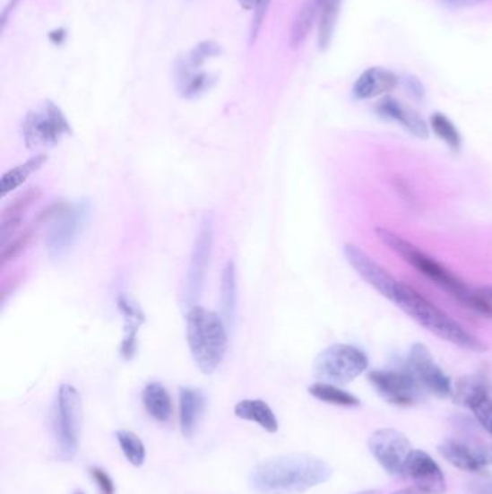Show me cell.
I'll return each instance as SVG.
<instances>
[{
	"label": "cell",
	"instance_id": "obj_1",
	"mask_svg": "<svg viewBox=\"0 0 492 494\" xmlns=\"http://www.w3.org/2000/svg\"><path fill=\"white\" fill-rule=\"evenodd\" d=\"M332 468L311 454H283L267 458L250 472V487L257 494H300L326 483Z\"/></svg>",
	"mask_w": 492,
	"mask_h": 494
},
{
	"label": "cell",
	"instance_id": "obj_2",
	"mask_svg": "<svg viewBox=\"0 0 492 494\" xmlns=\"http://www.w3.org/2000/svg\"><path fill=\"white\" fill-rule=\"evenodd\" d=\"M375 233H377L378 238L385 246H389L393 252L397 253L400 257H403L404 262H408L416 271L420 272L426 278L430 279L433 283H436L439 288L446 290L461 304L479 312V314L492 316V305L489 304V299L482 297L479 292L477 294L474 290H470L461 279L456 278L441 264H437L436 260L427 256L422 250H419L415 245H411L408 240H404L401 236L393 233L387 229L377 227Z\"/></svg>",
	"mask_w": 492,
	"mask_h": 494
},
{
	"label": "cell",
	"instance_id": "obj_3",
	"mask_svg": "<svg viewBox=\"0 0 492 494\" xmlns=\"http://www.w3.org/2000/svg\"><path fill=\"white\" fill-rule=\"evenodd\" d=\"M393 302L404 314H408L411 320L445 342H452L461 349L470 350L475 353H484L488 349L487 344L475 337L470 331L406 283L399 282Z\"/></svg>",
	"mask_w": 492,
	"mask_h": 494
},
{
	"label": "cell",
	"instance_id": "obj_4",
	"mask_svg": "<svg viewBox=\"0 0 492 494\" xmlns=\"http://www.w3.org/2000/svg\"><path fill=\"white\" fill-rule=\"evenodd\" d=\"M227 324L217 312L194 305L186 314V342L194 361L204 375L221 366L229 349Z\"/></svg>",
	"mask_w": 492,
	"mask_h": 494
},
{
	"label": "cell",
	"instance_id": "obj_5",
	"mask_svg": "<svg viewBox=\"0 0 492 494\" xmlns=\"http://www.w3.org/2000/svg\"><path fill=\"white\" fill-rule=\"evenodd\" d=\"M368 368L363 350L350 344L326 347L314 361V375L319 382L342 386L356 380Z\"/></svg>",
	"mask_w": 492,
	"mask_h": 494
},
{
	"label": "cell",
	"instance_id": "obj_6",
	"mask_svg": "<svg viewBox=\"0 0 492 494\" xmlns=\"http://www.w3.org/2000/svg\"><path fill=\"white\" fill-rule=\"evenodd\" d=\"M70 122L54 101H42L26 115L22 123V136L26 148H51L71 134Z\"/></svg>",
	"mask_w": 492,
	"mask_h": 494
},
{
	"label": "cell",
	"instance_id": "obj_7",
	"mask_svg": "<svg viewBox=\"0 0 492 494\" xmlns=\"http://www.w3.org/2000/svg\"><path fill=\"white\" fill-rule=\"evenodd\" d=\"M89 216V201L80 200L74 204H64L60 212L49 220L45 246L52 259H61L70 252L87 224Z\"/></svg>",
	"mask_w": 492,
	"mask_h": 494
},
{
	"label": "cell",
	"instance_id": "obj_8",
	"mask_svg": "<svg viewBox=\"0 0 492 494\" xmlns=\"http://www.w3.org/2000/svg\"><path fill=\"white\" fill-rule=\"evenodd\" d=\"M82 424V396L71 385H61L56 394V431L61 457L73 460L78 451Z\"/></svg>",
	"mask_w": 492,
	"mask_h": 494
},
{
	"label": "cell",
	"instance_id": "obj_9",
	"mask_svg": "<svg viewBox=\"0 0 492 494\" xmlns=\"http://www.w3.org/2000/svg\"><path fill=\"white\" fill-rule=\"evenodd\" d=\"M406 370L415 377L423 392H429L437 398H449L453 394L455 387L451 377L437 366L430 350L422 342H416L410 347Z\"/></svg>",
	"mask_w": 492,
	"mask_h": 494
},
{
	"label": "cell",
	"instance_id": "obj_10",
	"mask_svg": "<svg viewBox=\"0 0 492 494\" xmlns=\"http://www.w3.org/2000/svg\"><path fill=\"white\" fill-rule=\"evenodd\" d=\"M368 450L389 474L403 476L404 465L413 448L403 432L393 428H382L370 435Z\"/></svg>",
	"mask_w": 492,
	"mask_h": 494
},
{
	"label": "cell",
	"instance_id": "obj_11",
	"mask_svg": "<svg viewBox=\"0 0 492 494\" xmlns=\"http://www.w3.org/2000/svg\"><path fill=\"white\" fill-rule=\"evenodd\" d=\"M212 243H214V217L212 214H205L194 243L193 256H191V264L186 276V302L189 307L195 305L204 288Z\"/></svg>",
	"mask_w": 492,
	"mask_h": 494
},
{
	"label": "cell",
	"instance_id": "obj_12",
	"mask_svg": "<svg viewBox=\"0 0 492 494\" xmlns=\"http://www.w3.org/2000/svg\"><path fill=\"white\" fill-rule=\"evenodd\" d=\"M368 382L385 402L396 406H411L422 398L423 389L415 377L404 370H373Z\"/></svg>",
	"mask_w": 492,
	"mask_h": 494
},
{
	"label": "cell",
	"instance_id": "obj_13",
	"mask_svg": "<svg viewBox=\"0 0 492 494\" xmlns=\"http://www.w3.org/2000/svg\"><path fill=\"white\" fill-rule=\"evenodd\" d=\"M344 256L361 279L373 286L374 290H378L383 297L393 301L399 282L390 275L389 272L383 269L363 249H359L358 246L352 243L344 246Z\"/></svg>",
	"mask_w": 492,
	"mask_h": 494
},
{
	"label": "cell",
	"instance_id": "obj_14",
	"mask_svg": "<svg viewBox=\"0 0 492 494\" xmlns=\"http://www.w3.org/2000/svg\"><path fill=\"white\" fill-rule=\"evenodd\" d=\"M403 476L408 477L420 493L444 494L446 491V480L442 468L425 451H411L404 465Z\"/></svg>",
	"mask_w": 492,
	"mask_h": 494
},
{
	"label": "cell",
	"instance_id": "obj_15",
	"mask_svg": "<svg viewBox=\"0 0 492 494\" xmlns=\"http://www.w3.org/2000/svg\"><path fill=\"white\" fill-rule=\"evenodd\" d=\"M439 453L449 464L463 472H482L492 464L491 451L467 439H446L439 446Z\"/></svg>",
	"mask_w": 492,
	"mask_h": 494
},
{
	"label": "cell",
	"instance_id": "obj_16",
	"mask_svg": "<svg viewBox=\"0 0 492 494\" xmlns=\"http://www.w3.org/2000/svg\"><path fill=\"white\" fill-rule=\"evenodd\" d=\"M374 108H375V112L380 117L397 123L416 138H429L430 127L423 120L422 116L416 113L415 110H411L409 106L397 100L394 97H383L382 100L378 101Z\"/></svg>",
	"mask_w": 492,
	"mask_h": 494
},
{
	"label": "cell",
	"instance_id": "obj_17",
	"mask_svg": "<svg viewBox=\"0 0 492 494\" xmlns=\"http://www.w3.org/2000/svg\"><path fill=\"white\" fill-rule=\"evenodd\" d=\"M399 77L384 67H370L363 71L352 86L356 100H371L385 96L396 89Z\"/></svg>",
	"mask_w": 492,
	"mask_h": 494
},
{
	"label": "cell",
	"instance_id": "obj_18",
	"mask_svg": "<svg viewBox=\"0 0 492 494\" xmlns=\"http://www.w3.org/2000/svg\"><path fill=\"white\" fill-rule=\"evenodd\" d=\"M117 307L126 321L120 353L125 360H132L136 354L137 333L141 330L142 324L144 323V314L141 307L132 298L125 294L119 295L117 298Z\"/></svg>",
	"mask_w": 492,
	"mask_h": 494
},
{
	"label": "cell",
	"instance_id": "obj_19",
	"mask_svg": "<svg viewBox=\"0 0 492 494\" xmlns=\"http://www.w3.org/2000/svg\"><path fill=\"white\" fill-rule=\"evenodd\" d=\"M41 197V190L38 186H30L25 193L19 194L8 207L4 208L0 219V245H6V240L15 234L22 223L26 210Z\"/></svg>",
	"mask_w": 492,
	"mask_h": 494
},
{
	"label": "cell",
	"instance_id": "obj_20",
	"mask_svg": "<svg viewBox=\"0 0 492 494\" xmlns=\"http://www.w3.org/2000/svg\"><path fill=\"white\" fill-rule=\"evenodd\" d=\"M205 409V394L195 387L179 390V424L182 435L191 438Z\"/></svg>",
	"mask_w": 492,
	"mask_h": 494
},
{
	"label": "cell",
	"instance_id": "obj_21",
	"mask_svg": "<svg viewBox=\"0 0 492 494\" xmlns=\"http://www.w3.org/2000/svg\"><path fill=\"white\" fill-rule=\"evenodd\" d=\"M234 415L243 420L255 422L269 434L279 431V420L271 406L262 399H245L234 406Z\"/></svg>",
	"mask_w": 492,
	"mask_h": 494
},
{
	"label": "cell",
	"instance_id": "obj_22",
	"mask_svg": "<svg viewBox=\"0 0 492 494\" xmlns=\"http://www.w3.org/2000/svg\"><path fill=\"white\" fill-rule=\"evenodd\" d=\"M324 0H305L302 8L298 12L297 18L290 28L289 44L292 48H299L304 44L307 35L311 34L312 28L316 19H319Z\"/></svg>",
	"mask_w": 492,
	"mask_h": 494
},
{
	"label": "cell",
	"instance_id": "obj_23",
	"mask_svg": "<svg viewBox=\"0 0 492 494\" xmlns=\"http://www.w3.org/2000/svg\"><path fill=\"white\" fill-rule=\"evenodd\" d=\"M177 77H178L179 93L184 99H194L201 96L207 90L214 86V75L208 74L204 71L191 70L186 64L179 61L177 65Z\"/></svg>",
	"mask_w": 492,
	"mask_h": 494
},
{
	"label": "cell",
	"instance_id": "obj_24",
	"mask_svg": "<svg viewBox=\"0 0 492 494\" xmlns=\"http://www.w3.org/2000/svg\"><path fill=\"white\" fill-rule=\"evenodd\" d=\"M144 408L153 420L168 422L172 416V401L167 387L162 383L151 382L146 385L142 394Z\"/></svg>",
	"mask_w": 492,
	"mask_h": 494
},
{
	"label": "cell",
	"instance_id": "obj_25",
	"mask_svg": "<svg viewBox=\"0 0 492 494\" xmlns=\"http://www.w3.org/2000/svg\"><path fill=\"white\" fill-rule=\"evenodd\" d=\"M221 308L227 325H234L237 316V272L233 260H229L222 269Z\"/></svg>",
	"mask_w": 492,
	"mask_h": 494
},
{
	"label": "cell",
	"instance_id": "obj_26",
	"mask_svg": "<svg viewBox=\"0 0 492 494\" xmlns=\"http://www.w3.org/2000/svg\"><path fill=\"white\" fill-rule=\"evenodd\" d=\"M47 160H48V156L39 153V155L32 156L23 164L9 169L0 181V195L4 197L12 191H15L18 186H22L26 179L30 178V175L35 174L38 169H41Z\"/></svg>",
	"mask_w": 492,
	"mask_h": 494
},
{
	"label": "cell",
	"instance_id": "obj_27",
	"mask_svg": "<svg viewBox=\"0 0 492 494\" xmlns=\"http://www.w3.org/2000/svg\"><path fill=\"white\" fill-rule=\"evenodd\" d=\"M307 390L315 399L330 403V405L342 406V408H356V406L361 405V402L357 396L350 394L347 390L341 389L337 385H331V383L316 382Z\"/></svg>",
	"mask_w": 492,
	"mask_h": 494
},
{
	"label": "cell",
	"instance_id": "obj_28",
	"mask_svg": "<svg viewBox=\"0 0 492 494\" xmlns=\"http://www.w3.org/2000/svg\"><path fill=\"white\" fill-rule=\"evenodd\" d=\"M341 4H342V0H324L318 19V45L319 49H323V51H325L332 41L338 16H340Z\"/></svg>",
	"mask_w": 492,
	"mask_h": 494
},
{
	"label": "cell",
	"instance_id": "obj_29",
	"mask_svg": "<svg viewBox=\"0 0 492 494\" xmlns=\"http://www.w3.org/2000/svg\"><path fill=\"white\" fill-rule=\"evenodd\" d=\"M429 127L433 134H436L437 138L441 139L444 143L449 146L452 151L458 152L462 146V136L459 132L455 123L449 119L448 116L444 113L436 112L430 116Z\"/></svg>",
	"mask_w": 492,
	"mask_h": 494
},
{
	"label": "cell",
	"instance_id": "obj_30",
	"mask_svg": "<svg viewBox=\"0 0 492 494\" xmlns=\"http://www.w3.org/2000/svg\"><path fill=\"white\" fill-rule=\"evenodd\" d=\"M116 438L119 442L122 448L123 455L129 461L130 464L134 467L143 465L144 458H146V448L142 439L137 437L134 432L120 429L116 432Z\"/></svg>",
	"mask_w": 492,
	"mask_h": 494
},
{
	"label": "cell",
	"instance_id": "obj_31",
	"mask_svg": "<svg viewBox=\"0 0 492 494\" xmlns=\"http://www.w3.org/2000/svg\"><path fill=\"white\" fill-rule=\"evenodd\" d=\"M222 48L217 42L204 41L196 45L193 51L189 52L186 60H181L191 70H200L205 61L214 56H221Z\"/></svg>",
	"mask_w": 492,
	"mask_h": 494
},
{
	"label": "cell",
	"instance_id": "obj_32",
	"mask_svg": "<svg viewBox=\"0 0 492 494\" xmlns=\"http://www.w3.org/2000/svg\"><path fill=\"white\" fill-rule=\"evenodd\" d=\"M38 224L30 227V229H26L23 233L19 234L18 238H16L13 242L9 243L6 247H4V250L0 253V264H4L8 260L18 256L19 253L22 252L26 246L30 245V238H34Z\"/></svg>",
	"mask_w": 492,
	"mask_h": 494
},
{
	"label": "cell",
	"instance_id": "obj_33",
	"mask_svg": "<svg viewBox=\"0 0 492 494\" xmlns=\"http://www.w3.org/2000/svg\"><path fill=\"white\" fill-rule=\"evenodd\" d=\"M271 2L272 0H257V4H255L252 30H250V44H253L257 35H259L260 28L263 25V21L264 18H266L267 9L271 6Z\"/></svg>",
	"mask_w": 492,
	"mask_h": 494
},
{
	"label": "cell",
	"instance_id": "obj_34",
	"mask_svg": "<svg viewBox=\"0 0 492 494\" xmlns=\"http://www.w3.org/2000/svg\"><path fill=\"white\" fill-rule=\"evenodd\" d=\"M91 477L96 481L97 486L100 489L103 494H115V483L110 479L108 472L101 470V468H91Z\"/></svg>",
	"mask_w": 492,
	"mask_h": 494
},
{
	"label": "cell",
	"instance_id": "obj_35",
	"mask_svg": "<svg viewBox=\"0 0 492 494\" xmlns=\"http://www.w3.org/2000/svg\"><path fill=\"white\" fill-rule=\"evenodd\" d=\"M485 2H489V0H439V4L446 9H452V11H456V9H465V8H474L477 4H485Z\"/></svg>",
	"mask_w": 492,
	"mask_h": 494
},
{
	"label": "cell",
	"instance_id": "obj_36",
	"mask_svg": "<svg viewBox=\"0 0 492 494\" xmlns=\"http://www.w3.org/2000/svg\"><path fill=\"white\" fill-rule=\"evenodd\" d=\"M404 84H406V90H408L411 96L416 97V99H423L425 97V87H423L419 78L410 75V77L404 80Z\"/></svg>",
	"mask_w": 492,
	"mask_h": 494
},
{
	"label": "cell",
	"instance_id": "obj_37",
	"mask_svg": "<svg viewBox=\"0 0 492 494\" xmlns=\"http://www.w3.org/2000/svg\"><path fill=\"white\" fill-rule=\"evenodd\" d=\"M470 494H492V481L475 484L470 489Z\"/></svg>",
	"mask_w": 492,
	"mask_h": 494
},
{
	"label": "cell",
	"instance_id": "obj_38",
	"mask_svg": "<svg viewBox=\"0 0 492 494\" xmlns=\"http://www.w3.org/2000/svg\"><path fill=\"white\" fill-rule=\"evenodd\" d=\"M65 37H67V32H65V30H63V28H60V30H52L51 34H49V39L56 45L63 44Z\"/></svg>",
	"mask_w": 492,
	"mask_h": 494
},
{
	"label": "cell",
	"instance_id": "obj_39",
	"mask_svg": "<svg viewBox=\"0 0 492 494\" xmlns=\"http://www.w3.org/2000/svg\"><path fill=\"white\" fill-rule=\"evenodd\" d=\"M19 0H12V2H9L8 6L4 8V13H2V28L4 30V26H6V21H8V13L11 12V9L15 8V4H18Z\"/></svg>",
	"mask_w": 492,
	"mask_h": 494
},
{
	"label": "cell",
	"instance_id": "obj_40",
	"mask_svg": "<svg viewBox=\"0 0 492 494\" xmlns=\"http://www.w3.org/2000/svg\"><path fill=\"white\" fill-rule=\"evenodd\" d=\"M238 4H240L241 8L246 9V11H252V9L255 8L257 0H238Z\"/></svg>",
	"mask_w": 492,
	"mask_h": 494
},
{
	"label": "cell",
	"instance_id": "obj_41",
	"mask_svg": "<svg viewBox=\"0 0 492 494\" xmlns=\"http://www.w3.org/2000/svg\"><path fill=\"white\" fill-rule=\"evenodd\" d=\"M393 494H423L416 489V487H408V489H401V490L396 491Z\"/></svg>",
	"mask_w": 492,
	"mask_h": 494
},
{
	"label": "cell",
	"instance_id": "obj_42",
	"mask_svg": "<svg viewBox=\"0 0 492 494\" xmlns=\"http://www.w3.org/2000/svg\"><path fill=\"white\" fill-rule=\"evenodd\" d=\"M481 295L487 298V299H492V286H485V288H482Z\"/></svg>",
	"mask_w": 492,
	"mask_h": 494
},
{
	"label": "cell",
	"instance_id": "obj_43",
	"mask_svg": "<svg viewBox=\"0 0 492 494\" xmlns=\"http://www.w3.org/2000/svg\"><path fill=\"white\" fill-rule=\"evenodd\" d=\"M356 494H382V491L380 490H366V491H359V493Z\"/></svg>",
	"mask_w": 492,
	"mask_h": 494
},
{
	"label": "cell",
	"instance_id": "obj_44",
	"mask_svg": "<svg viewBox=\"0 0 492 494\" xmlns=\"http://www.w3.org/2000/svg\"><path fill=\"white\" fill-rule=\"evenodd\" d=\"M75 494H84V493H80V491H78V493H75Z\"/></svg>",
	"mask_w": 492,
	"mask_h": 494
}]
</instances>
